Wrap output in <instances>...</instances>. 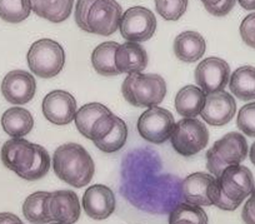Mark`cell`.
Wrapping results in <instances>:
<instances>
[{"label":"cell","instance_id":"6da1fadb","mask_svg":"<svg viewBox=\"0 0 255 224\" xmlns=\"http://www.w3.org/2000/svg\"><path fill=\"white\" fill-rule=\"evenodd\" d=\"M51 162L56 177L74 188L88 186L94 177V161L87 149L78 143L60 145L54 152Z\"/></svg>","mask_w":255,"mask_h":224},{"label":"cell","instance_id":"7a4b0ae2","mask_svg":"<svg viewBox=\"0 0 255 224\" xmlns=\"http://www.w3.org/2000/svg\"><path fill=\"white\" fill-rule=\"evenodd\" d=\"M122 94L134 107H154L165 98L166 83L158 74H128L122 84Z\"/></svg>","mask_w":255,"mask_h":224},{"label":"cell","instance_id":"3957f363","mask_svg":"<svg viewBox=\"0 0 255 224\" xmlns=\"http://www.w3.org/2000/svg\"><path fill=\"white\" fill-rule=\"evenodd\" d=\"M249 152L248 142L242 133L230 132L214 143L207 152V168L218 178L225 168L245 161Z\"/></svg>","mask_w":255,"mask_h":224},{"label":"cell","instance_id":"277c9868","mask_svg":"<svg viewBox=\"0 0 255 224\" xmlns=\"http://www.w3.org/2000/svg\"><path fill=\"white\" fill-rule=\"evenodd\" d=\"M26 60L29 69L36 77L50 79L63 70L65 51L58 41L44 38L31 44L26 54Z\"/></svg>","mask_w":255,"mask_h":224},{"label":"cell","instance_id":"5b68a950","mask_svg":"<svg viewBox=\"0 0 255 224\" xmlns=\"http://www.w3.org/2000/svg\"><path fill=\"white\" fill-rule=\"evenodd\" d=\"M170 142L176 153L184 157L195 156L207 148L209 130L195 118H183L174 125Z\"/></svg>","mask_w":255,"mask_h":224},{"label":"cell","instance_id":"8992f818","mask_svg":"<svg viewBox=\"0 0 255 224\" xmlns=\"http://www.w3.org/2000/svg\"><path fill=\"white\" fill-rule=\"evenodd\" d=\"M0 157L6 168L29 181L36 159V144L24 138H11L4 143Z\"/></svg>","mask_w":255,"mask_h":224},{"label":"cell","instance_id":"52a82bcc","mask_svg":"<svg viewBox=\"0 0 255 224\" xmlns=\"http://www.w3.org/2000/svg\"><path fill=\"white\" fill-rule=\"evenodd\" d=\"M175 119L169 110L154 105L149 107L139 117L138 132L143 139L153 144H163L170 139L173 133Z\"/></svg>","mask_w":255,"mask_h":224},{"label":"cell","instance_id":"ba28073f","mask_svg":"<svg viewBox=\"0 0 255 224\" xmlns=\"http://www.w3.org/2000/svg\"><path fill=\"white\" fill-rule=\"evenodd\" d=\"M156 26L158 23L153 11L144 6H133L123 13L119 30L125 40L141 43L154 35Z\"/></svg>","mask_w":255,"mask_h":224},{"label":"cell","instance_id":"9c48e42d","mask_svg":"<svg viewBox=\"0 0 255 224\" xmlns=\"http://www.w3.org/2000/svg\"><path fill=\"white\" fill-rule=\"evenodd\" d=\"M123 16L122 5L117 0H97L88 15V33L108 36L119 29Z\"/></svg>","mask_w":255,"mask_h":224},{"label":"cell","instance_id":"30bf717a","mask_svg":"<svg viewBox=\"0 0 255 224\" xmlns=\"http://www.w3.org/2000/svg\"><path fill=\"white\" fill-rule=\"evenodd\" d=\"M217 179L223 193L239 204H242L255 188L252 171L240 164L225 168Z\"/></svg>","mask_w":255,"mask_h":224},{"label":"cell","instance_id":"8fae6325","mask_svg":"<svg viewBox=\"0 0 255 224\" xmlns=\"http://www.w3.org/2000/svg\"><path fill=\"white\" fill-rule=\"evenodd\" d=\"M194 75L198 87L209 94L224 90L230 79V66L223 59L210 56L198 64Z\"/></svg>","mask_w":255,"mask_h":224},{"label":"cell","instance_id":"7c38bea8","mask_svg":"<svg viewBox=\"0 0 255 224\" xmlns=\"http://www.w3.org/2000/svg\"><path fill=\"white\" fill-rule=\"evenodd\" d=\"M41 107L44 117L56 125L72 123L78 112L77 100L65 90H53L46 94Z\"/></svg>","mask_w":255,"mask_h":224},{"label":"cell","instance_id":"4fadbf2b","mask_svg":"<svg viewBox=\"0 0 255 224\" xmlns=\"http://www.w3.org/2000/svg\"><path fill=\"white\" fill-rule=\"evenodd\" d=\"M35 90V78L25 70L9 71L1 82V93L11 104H26L34 98Z\"/></svg>","mask_w":255,"mask_h":224},{"label":"cell","instance_id":"5bb4252c","mask_svg":"<svg viewBox=\"0 0 255 224\" xmlns=\"http://www.w3.org/2000/svg\"><path fill=\"white\" fill-rule=\"evenodd\" d=\"M235 113L237 102L233 95L224 90H219L207 94L200 115L208 124L213 127H222L234 118Z\"/></svg>","mask_w":255,"mask_h":224},{"label":"cell","instance_id":"9a60e30c","mask_svg":"<svg viewBox=\"0 0 255 224\" xmlns=\"http://www.w3.org/2000/svg\"><path fill=\"white\" fill-rule=\"evenodd\" d=\"M83 208L88 217L95 221H103L114 213L117 208L115 196L109 187L95 184L89 187L83 196Z\"/></svg>","mask_w":255,"mask_h":224},{"label":"cell","instance_id":"2e32d148","mask_svg":"<svg viewBox=\"0 0 255 224\" xmlns=\"http://www.w3.org/2000/svg\"><path fill=\"white\" fill-rule=\"evenodd\" d=\"M49 213L51 219L58 223H77L82 213L78 194L73 191H55L50 193Z\"/></svg>","mask_w":255,"mask_h":224},{"label":"cell","instance_id":"e0dca14e","mask_svg":"<svg viewBox=\"0 0 255 224\" xmlns=\"http://www.w3.org/2000/svg\"><path fill=\"white\" fill-rule=\"evenodd\" d=\"M148 65V53L135 41H127L115 53V66L119 74L141 73Z\"/></svg>","mask_w":255,"mask_h":224},{"label":"cell","instance_id":"ac0fdd59","mask_svg":"<svg viewBox=\"0 0 255 224\" xmlns=\"http://www.w3.org/2000/svg\"><path fill=\"white\" fill-rule=\"evenodd\" d=\"M215 177L208 173H193L181 183V194L185 203L199 207L212 206L209 188Z\"/></svg>","mask_w":255,"mask_h":224},{"label":"cell","instance_id":"d6986e66","mask_svg":"<svg viewBox=\"0 0 255 224\" xmlns=\"http://www.w3.org/2000/svg\"><path fill=\"white\" fill-rule=\"evenodd\" d=\"M205 49V39L198 31H183L174 40V54L184 63H195L199 60L204 55Z\"/></svg>","mask_w":255,"mask_h":224},{"label":"cell","instance_id":"ffe728a7","mask_svg":"<svg viewBox=\"0 0 255 224\" xmlns=\"http://www.w3.org/2000/svg\"><path fill=\"white\" fill-rule=\"evenodd\" d=\"M204 90L198 85H186L181 88L175 97V109L183 118H195L202 113L204 107Z\"/></svg>","mask_w":255,"mask_h":224},{"label":"cell","instance_id":"44dd1931","mask_svg":"<svg viewBox=\"0 0 255 224\" xmlns=\"http://www.w3.org/2000/svg\"><path fill=\"white\" fill-rule=\"evenodd\" d=\"M31 11L51 23H63L70 16L74 0H30Z\"/></svg>","mask_w":255,"mask_h":224},{"label":"cell","instance_id":"7402d4cb","mask_svg":"<svg viewBox=\"0 0 255 224\" xmlns=\"http://www.w3.org/2000/svg\"><path fill=\"white\" fill-rule=\"evenodd\" d=\"M1 125L6 134L11 138H23L33 129L34 119L29 110L13 107L4 112L1 117Z\"/></svg>","mask_w":255,"mask_h":224},{"label":"cell","instance_id":"603a6c76","mask_svg":"<svg viewBox=\"0 0 255 224\" xmlns=\"http://www.w3.org/2000/svg\"><path fill=\"white\" fill-rule=\"evenodd\" d=\"M229 88L238 99L255 100V68L244 65L238 68L229 79Z\"/></svg>","mask_w":255,"mask_h":224},{"label":"cell","instance_id":"cb8c5ba5","mask_svg":"<svg viewBox=\"0 0 255 224\" xmlns=\"http://www.w3.org/2000/svg\"><path fill=\"white\" fill-rule=\"evenodd\" d=\"M49 192H35L23 203V214L33 224H48L53 222L49 213Z\"/></svg>","mask_w":255,"mask_h":224},{"label":"cell","instance_id":"d4e9b609","mask_svg":"<svg viewBox=\"0 0 255 224\" xmlns=\"http://www.w3.org/2000/svg\"><path fill=\"white\" fill-rule=\"evenodd\" d=\"M119 44L115 41H104L99 44L92 53V64L98 74L104 77H115L119 71L115 66V53Z\"/></svg>","mask_w":255,"mask_h":224},{"label":"cell","instance_id":"484cf974","mask_svg":"<svg viewBox=\"0 0 255 224\" xmlns=\"http://www.w3.org/2000/svg\"><path fill=\"white\" fill-rule=\"evenodd\" d=\"M110 112L112 110L109 108L100 104V103H89V104H85L80 109H78L77 114H75V125H77L80 134L84 135L88 139H90L92 129L95 123H97V120H99L103 115L109 114Z\"/></svg>","mask_w":255,"mask_h":224},{"label":"cell","instance_id":"4316f807","mask_svg":"<svg viewBox=\"0 0 255 224\" xmlns=\"http://www.w3.org/2000/svg\"><path fill=\"white\" fill-rule=\"evenodd\" d=\"M128 139V127L123 119L117 117L114 125L107 135L99 142L94 143L95 147L104 153H115L125 145Z\"/></svg>","mask_w":255,"mask_h":224},{"label":"cell","instance_id":"83f0119b","mask_svg":"<svg viewBox=\"0 0 255 224\" xmlns=\"http://www.w3.org/2000/svg\"><path fill=\"white\" fill-rule=\"evenodd\" d=\"M30 13V0H0V18L6 23H21Z\"/></svg>","mask_w":255,"mask_h":224},{"label":"cell","instance_id":"f1b7e54d","mask_svg":"<svg viewBox=\"0 0 255 224\" xmlns=\"http://www.w3.org/2000/svg\"><path fill=\"white\" fill-rule=\"evenodd\" d=\"M188 4V0H155V9L163 19L175 21L185 14Z\"/></svg>","mask_w":255,"mask_h":224},{"label":"cell","instance_id":"f546056e","mask_svg":"<svg viewBox=\"0 0 255 224\" xmlns=\"http://www.w3.org/2000/svg\"><path fill=\"white\" fill-rule=\"evenodd\" d=\"M169 219H186L198 224H208V216L202 207L181 203L170 212Z\"/></svg>","mask_w":255,"mask_h":224},{"label":"cell","instance_id":"4dcf8cb0","mask_svg":"<svg viewBox=\"0 0 255 224\" xmlns=\"http://www.w3.org/2000/svg\"><path fill=\"white\" fill-rule=\"evenodd\" d=\"M237 125L245 135L255 138V102L244 105L239 110Z\"/></svg>","mask_w":255,"mask_h":224},{"label":"cell","instance_id":"1f68e13d","mask_svg":"<svg viewBox=\"0 0 255 224\" xmlns=\"http://www.w3.org/2000/svg\"><path fill=\"white\" fill-rule=\"evenodd\" d=\"M209 198L210 202H212V206L218 207V208L223 209V211L233 212L240 206L239 203L229 199L224 193H223L222 188H220L219 186V182H218L217 178L213 181L212 186H210L209 188Z\"/></svg>","mask_w":255,"mask_h":224},{"label":"cell","instance_id":"d6a6232c","mask_svg":"<svg viewBox=\"0 0 255 224\" xmlns=\"http://www.w3.org/2000/svg\"><path fill=\"white\" fill-rule=\"evenodd\" d=\"M208 13L214 16H225L233 10L237 0H200Z\"/></svg>","mask_w":255,"mask_h":224},{"label":"cell","instance_id":"836d02e7","mask_svg":"<svg viewBox=\"0 0 255 224\" xmlns=\"http://www.w3.org/2000/svg\"><path fill=\"white\" fill-rule=\"evenodd\" d=\"M239 30L243 41L250 48L255 49V13L245 16L244 20L240 24Z\"/></svg>","mask_w":255,"mask_h":224},{"label":"cell","instance_id":"e575fe53","mask_svg":"<svg viewBox=\"0 0 255 224\" xmlns=\"http://www.w3.org/2000/svg\"><path fill=\"white\" fill-rule=\"evenodd\" d=\"M95 1L97 0H78L77 6H75V23L82 30H88V15Z\"/></svg>","mask_w":255,"mask_h":224},{"label":"cell","instance_id":"d590c367","mask_svg":"<svg viewBox=\"0 0 255 224\" xmlns=\"http://www.w3.org/2000/svg\"><path fill=\"white\" fill-rule=\"evenodd\" d=\"M242 218L245 224H255V188L250 194V198L244 204L242 211Z\"/></svg>","mask_w":255,"mask_h":224},{"label":"cell","instance_id":"8d00e7d4","mask_svg":"<svg viewBox=\"0 0 255 224\" xmlns=\"http://www.w3.org/2000/svg\"><path fill=\"white\" fill-rule=\"evenodd\" d=\"M18 216L13 213H0V224H11V223H15V222H19Z\"/></svg>","mask_w":255,"mask_h":224},{"label":"cell","instance_id":"74e56055","mask_svg":"<svg viewBox=\"0 0 255 224\" xmlns=\"http://www.w3.org/2000/svg\"><path fill=\"white\" fill-rule=\"evenodd\" d=\"M238 3L245 10H255V0H238Z\"/></svg>","mask_w":255,"mask_h":224},{"label":"cell","instance_id":"f35d334b","mask_svg":"<svg viewBox=\"0 0 255 224\" xmlns=\"http://www.w3.org/2000/svg\"><path fill=\"white\" fill-rule=\"evenodd\" d=\"M249 158H250V162L255 166V142L253 143L252 147H250L249 149Z\"/></svg>","mask_w":255,"mask_h":224},{"label":"cell","instance_id":"ab89813d","mask_svg":"<svg viewBox=\"0 0 255 224\" xmlns=\"http://www.w3.org/2000/svg\"><path fill=\"white\" fill-rule=\"evenodd\" d=\"M11 224H24V223L21 221H19V222H15V223H11Z\"/></svg>","mask_w":255,"mask_h":224},{"label":"cell","instance_id":"60d3db41","mask_svg":"<svg viewBox=\"0 0 255 224\" xmlns=\"http://www.w3.org/2000/svg\"><path fill=\"white\" fill-rule=\"evenodd\" d=\"M50 224H61V223H58V222H56V223H50Z\"/></svg>","mask_w":255,"mask_h":224}]
</instances>
